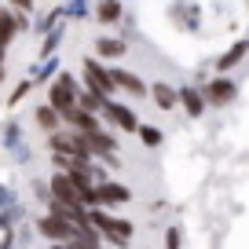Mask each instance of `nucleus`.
Here are the masks:
<instances>
[{
  "label": "nucleus",
  "instance_id": "2",
  "mask_svg": "<svg viewBox=\"0 0 249 249\" xmlns=\"http://www.w3.org/2000/svg\"><path fill=\"white\" fill-rule=\"evenodd\" d=\"M77 77H73V73H59V77H55V85L48 88V107L55 110V114H66V110H73L77 107Z\"/></svg>",
  "mask_w": 249,
  "mask_h": 249
},
{
  "label": "nucleus",
  "instance_id": "3",
  "mask_svg": "<svg viewBox=\"0 0 249 249\" xmlns=\"http://www.w3.org/2000/svg\"><path fill=\"white\" fill-rule=\"evenodd\" d=\"M48 150L52 154H73V158H88V147H85V136L77 128H66V132H48Z\"/></svg>",
  "mask_w": 249,
  "mask_h": 249
},
{
  "label": "nucleus",
  "instance_id": "9",
  "mask_svg": "<svg viewBox=\"0 0 249 249\" xmlns=\"http://www.w3.org/2000/svg\"><path fill=\"white\" fill-rule=\"evenodd\" d=\"M37 231L44 234L48 242H66L73 234V224H70V220H62V216H55V213H44V216L37 220Z\"/></svg>",
  "mask_w": 249,
  "mask_h": 249
},
{
  "label": "nucleus",
  "instance_id": "6",
  "mask_svg": "<svg viewBox=\"0 0 249 249\" xmlns=\"http://www.w3.org/2000/svg\"><path fill=\"white\" fill-rule=\"evenodd\" d=\"M103 117H107V124H114V128H121V132H136V128H140L136 110L124 107V103H117V99H107V103H103Z\"/></svg>",
  "mask_w": 249,
  "mask_h": 249
},
{
  "label": "nucleus",
  "instance_id": "22",
  "mask_svg": "<svg viewBox=\"0 0 249 249\" xmlns=\"http://www.w3.org/2000/svg\"><path fill=\"white\" fill-rule=\"evenodd\" d=\"M8 4H11V11H22V15L33 11V0H8Z\"/></svg>",
  "mask_w": 249,
  "mask_h": 249
},
{
  "label": "nucleus",
  "instance_id": "19",
  "mask_svg": "<svg viewBox=\"0 0 249 249\" xmlns=\"http://www.w3.org/2000/svg\"><path fill=\"white\" fill-rule=\"evenodd\" d=\"M59 121H62V117L55 114L48 103H44V107H37V124L44 128V132H55V128H59Z\"/></svg>",
  "mask_w": 249,
  "mask_h": 249
},
{
  "label": "nucleus",
  "instance_id": "21",
  "mask_svg": "<svg viewBox=\"0 0 249 249\" xmlns=\"http://www.w3.org/2000/svg\"><path fill=\"white\" fill-rule=\"evenodd\" d=\"M30 92V81H22V85L15 88V92H11V99H8V107H18V99H22V95Z\"/></svg>",
  "mask_w": 249,
  "mask_h": 249
},
{
  "label": "nucleus",
  "instance_id": "14",
  "mask_svg": "<svg viewBox=\"0 0 249 249\" xmlns=\"http://www.w3.org/2000/svg\"><path fill=\"white\" fill-rule=\"evenodd\" d=\"M124 52H128V48H124V40H117V37H99L95 40V59H121Z\"/></svg>",
  "mask_w": 249,
  "mask_h": 249
},
{
  "label": "nucleus",
  "instance_id": "7",
  "mask_svg": "<svg viewBox=\"0 0 249 249\" xmlns=\"http://www.w3.org/2000/svg\"><path fill=\"white\" fill-rule=\"evenodd\" d=\"M95 202H99L103 209H110V205H128V202H132V191H128L124 183L99 179V183H95Z\"/></svg>",
  "mask_w": 249,
  "mask_h": 249
},
{
  "label": "nucleus",
  "instance_id": "8",
  "mask_svg": "<svg viewBox=\"0 0 249 249\" xmlns=\"http://www.w3.org/2000/svg\"><path fill=\"white\" fill-rule=\"evenodd\" d=\"M234 95H238L234 81H227V77H216V81H209V85H205L202 99H205V107H227V103H231Z\"/></svg>",
  "mask_w": 249,
  "mask_h": 249
},
{
  "label": "nucleus",
  "instance_id": "12",
  "mask_svg": "<svg viewBox=\"0 0 249 249\" xmlns=\"http://www.w3.org/2000/svg\"><path fill=\"white\" fill-rule=\"evenodd\" d=\"M147 95L158 103V110H176V107H179V92H176V88H169L165 81H158V85H147Z\"/></svg>",
  "mask_w": 249,
  "mask_h": 249
},
{
  "label": "nucleus",
  "instance_id": "15",
  "mask_svg": "<svg viewBox=\"0 0 249 249\" xmlns=\"http://www.w3.org/2000/svg\"><path fill=\"white\" fill-rule=\"evenodd\" d=\"M179 107H183L191 117L205 114V99H202V92H195V88H179Z\"/></svg>",
  "mask_w": 249,
  "mask_h": 249
},
{
  "label": "nucleus",
  "instance_id": "1",
  "mask_svg": "<svg viewBox=\"0 0 249 249\" xmlns=\"http://www.w3.org/2000/svg\"><path fill=\"white\" fill-rule=\"evenodd\" d=\"M88 220H92V227L99 231V238H107L110 246H128L132 242V224L128 220H121V216H110L103 205H92L88 209Z\"/></svg>",
  "mask_w": 249,
  "mask_h": 249
},
{
  "label": "nucleus",
  "instance_id": "23",
  "mask_svg": "<svg viewBox=\"0 0 249 249\" xmlns=\"http://www.w3.org/2000/svg\"><path fill=\"white\" fill-rule=\"evenodd\" d=\"M165 246H169V249H179V231H176V227H169V234H165Z\"/></svg>",
  "mask_w": 249,
  "mask_h": 249
},
{
  "label": "nucleus",
  "instance_id": "5",
  "mask_svg": "<svg viewBox=\"0 0 249 249\" xmlns=\"http://www.w3.org/2000/svg\"><path fill=\"white\" fill-rule=\"evenodd\" d=\"M85 85L92 88V92L107 95V99L117 92V85H114V77H110V70L103 66L99 59H85Z\"/></svg>",
  "mask_w": 249,
  "mask_h": 249
},
{
  "label": "nucleus",
  "instance_id": "4",
  "mask_svg": "<svg viewBox=\"0 0 249 249\" xmlns=\"http://www.w3.org/2000/svg\"><path fill=\"white\" fill-rule=\"evenodd\" d=\"M81 136H85L88 158H103L107 165H121V161H117V140H114V136H107L103 128H95V132H81Z\"/></svg>",
  "mask_w": 249,
  "mask_h": 249
},
{
  "label": "nucleus",
  "instance_id": "10",
  "mask_svg": "<svg viewBox=\"0 0 249 249\" xmlns=\"http://www.w3.org/2000/svg\"><path fill=\"white\" fill-rule=\"evenodd\" d=\"M110 77H114V85H117V88H124V92L136 95V99H143V95H147V81L136 77L132 70H110Z\"/></svg>",
  "mask_w": 249,
  "mask_h": 249
},
{
  "label": "nucleus",
  "instance_id": "20",
  "mask_svg": "<svg viewBox=\"0 0 249 249\" xmlns=\"http://www.w3.org/2000/svg\"><path fill=\"white\" fill-rule=\"evenodd\" d=\"M136 132H140L143 147H161V132H158L154 124H140V128H136Z\"/></svg>",
  "mask_w": 249,
  "mask_h": 249
},
{
  "label": "nucleus",
  "instance_id": "13",
  "mask_svg": "<svg viewBox=\"0 0 249 249\" xmlns=\"http://www.w3.org/2000/svg\"><path fill=\"white\" fill-rule=\"evenodd\" d=\"M62 121L70 124V128H77V132H95V128H99L95 114H88V110H81V107L66 110V114H62Z\"/></svg>",
  "mask_w": 249,
  "mask_h": 249
},
{
  "label": "nucleus",
  "instance_id": "17",
  "mask_svg": "<svg viewBox=\"0 0 249 249\" xmlns=\"http://www.w3.org/2000/svg\"><path fill=\"white\" fill-rule=\"evenodd\" d=\"M95 18H99L103 26L121 22V4H117V0H99V8H95Z\"/></svg>",
  "mask_w": 249,
  "mask_h": 249
},
{
  "label": "nucleus",
  "instance_id": "16",
  "mask_svg": "<svg viewBox=\"0 0 249 249\" xmlns=\"http://www.w3.org/2000/svg\"><path fill=\"white\" fill-rule=\"evenodd\" d=\"M246 52H249V40H238L227 55H220V59H216V70L224 73V70H231V66H238V62L246 59Z\"/></svg>",
  "mask_w": 249,
  "mask_h": 249
},
{
  "label": "nucleus",
  "instance_id": "11",
  "mask_svg": "<svg viewBox=\"0 0 249 249\" xmlns=\"http://www.w3.org/2000/svg\"><path fill=\"white\" fill-rule=\"evenodd\" d=\"M48 198H59V202H77V187L70 183L66 172H55L52 183H48ZM81 205V202H77Z\"/></svg>",
  "mask_w": 249,
  "mask_h": 249
},
{
  "label": "nucleus",
  "instance_id": "18",
  "mask_svg": "<svg viewBox=\"0 0 249 249\" xmlns=\"http://www.w3.org/2000/svg\"><path fill=\"white\" fill-rule=\"evenodd\" d=\"M103 103H107V95H99V92H77V107L81 110H88V114H103Z\"/></svg>",
  "mask_w": 249,
  "mask_h": 249
}]
</instances>
